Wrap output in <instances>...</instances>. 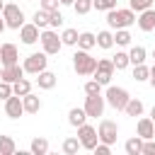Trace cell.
<instances>
[{"mask_svg":"<svg viewBox=\"0 0 155 155\" xmlns=\"http://www.w3.org/2000/svg\"><path fill=\"white\" fill-rule=\"evenodd\" d=\"M78 29H63L61 39H63V46H78Z\"/></svg>","mask_w":155,"mask_h":155,"instance_id":"cell-32","label":"cell"},{"mask_svg":"<svg viewBox=\"0 0 155 155\" xmlns=\"http://www.w3.org/2000/svg\"><path fill=\"white\" fill-rule=\"evenodd\" d=\"M17 145L12 140V136H0V155H15Z\"/></svg>","mask_w":155,"mask_h":155,"instance_id":"cell-28","label":"cell"},{"mask_svg":"<svg viewBox=\"0 0 155 155\" xmlns=\"http://www.w3.org/2000/svg\"><path fill=\"white\" fill-rule=\"evenodd\" d=\"M2 19H5L7 29H17V31H19V27L24 24V12H22V7H19V5H15V2H5Z\"/></svg>","mask_w":155,"mask_h":155,"instance_id":"cell-6","label":"cell"},{"mask_svg":"<svg viewBox=\"0 0 155 155\" xmlns=\"http://www.w3.org/2000/svg\"><path fill=\"white\" fill-rule=\"evenodd\" d=\"M124 114H126V116H133V119H136V116H143V102L136 99V97H131L128 104L124 107Z\"/></svg>","mask_w":155,"mask_h":155,"instance_id":"cell-22","label":"cell"},{"mask_svg":"<svg viewBox=\"0 0 155 155\" xmlns=\"http://www.w3.org/2000/svg\"><path fill=\"white\" fill-rule=\"evenodd\" d=\"M0 63L2 65H15L19 63V51L15 44H2L0 46Z\"/></svg>","mask_w":155,"mask_h":155,"instance_id":"cell-14","label":"cell"},{"mask_svg":"<svg viewBox=\"0 0 155 155\" xmlns=\"http://www.w3.org/2000/svg\"><path fill=\"white\" fill-rule=\"evenodd\" d=\"M92 7H94V5H92V0H75V2H73L75 15H87Z\"/></svg>","mask_w":155,"mask_h":155,"instance_id":"cell-34","label":"cell"},{"mask_svg":"<svg viewBox=\"0 0 155 155\" xmlns=\"http://www.w3.org/2000/svg\"><path fill=\"white\" fill-rule=\"evenodd\" d=\"M31 22H34V24H36L39 29H46V27H48V12L39 7V10L34 12V17H31Z\"/></svg>","mask_w":155,"mask_h":155,"instance_id":"cell-31","label":"cell"},{"mask_svg":"<svg viewBox=\"0 0 155 155\" xmlns=\"http://www.w3.org/2000/svg\"><path fill=\"white\" fill-rule=\"evenodd\" d=\"M94 46H97V36H94L92 31H80V36H78V48L92 51Z\"/></svg>","mask_w":155,"mask_h":155,"instance_id":"cell-18","label":"cell"},{"mask_svg":"<svg viewBox=\"0 0 155 155\" xmlns=\"http://www.w3.org/2000/svg\"><path fill=\"white\" fill-rule=\"evenodd\" d=\"M2 10H5V2H2V0H0V15H2Z\"/></svg>","mask_w":155,"mask_h":155,"instance_id":"cell-47","label":"cell"},{"mask_svg":"<svg viewBox=\"0 0 155 155\" xmlns=\"http://www.w3.org/2000/svg\"><path fill=\"white\" fill-rule=\"evenodd\" d=\"M78 138H80V143H82L85 150H94V145L99 143V133H97V128L90 126L87 121H85L82 126H78Z\"/></svg>","mask_w":155,"mask_h":155,"instance_id":"cell-9","label":"cell"},{"mask_svg":"<svg viewBox=\"0 0 155 155\" xmlns=\"http://www.w3.org/2000/svg\"><path fill=\"white\" fill-rule=\"evenodd\" d=\"M92 153H97V155H111V145H109V143H102V140H99V143L94 145V150H92Z\"/></svg>","mask_w":155,"mask_h":155,"instance_id":"cell-41","label":"cell"},{"mask_svg":"<svg viewBox=\"0 0 155 155\" xmlns=\"http://www.w3.org/2000/svg\"><path fill=\"white\" fill-rule=\"evenodd\" d=\"M153 58H155V48H153Z\"/></svg>","mask_w":155,"mask_h":155,"instance_id":"cell-49","label":"cell"},{"mask_svg":"<svg viewBox=\"0 0 155 155\" xmlns=\"http://www.w3.org/2000/svg\"><path fill=\"white\" fill-rule=\"evenodd\" d=\"M75 0H61V5H73Z\"/></svg>","mask_w":155,"mask_h":155,"instance_id":"cell-45","label":"cell"},{"mask_svg":"<svg viewBox=\"0 0 155 155\" xmlns=\"http://www.w3.org/2000/svg\"><path fill=\"white\" fill-rule=\"evenodd\" d=\"M61 24H63V15H61V10L48 12V27H51V29H58Z\"/></svg>","mask_w":155,"mask_h":155,"instance_id":"cell-36","label":"cell"},{"mask_svg":"<svg viewBox=\"0 0 155 155\" xmlns=\"http://www.w3.org/2000/svg\"><path fill=\"white\" fill-rule=\"evenodd\" d=\"M124 150H126V155H140V153H143V138H140V136L128 138V140L124 143Z\"/></svg>","mask_w":155,"mask_h":155,"instance_id":"cell-21","label":"cell"},{"mask_svg":"<svg viewBox=\"0 0 155 155\" xmlns=\"http://www.w3.org/2000/svg\"><path fill=\"white\" fill-rule=\"evenodd\" d=\"M97 46L99 48H114V31H109V29L97 31Z\"/></svg>","mask_w":155,"mask_h":155,"instance_id":"cell-24","label":"cell"},{"mask_svg":"<svg viewBox=\"0 0 155 155\" xmlns=\"http://www.w3.org/2000/svg\"><path fill=\"white\" fill-rule=\"evenodd\" d=\"M87 119H90V116H87L85 107H73V109L68 111V124H70V126H75V128H78V126H82Z\"/></svg>","mask_w":155,"mask_h":155,"instance_id":"cell-17","label":"cell"},{"mask_svg":"<svg viewBox=\"0 0 155 155\" xmlns=\"http://www.w3.org/2000/svg\"><path fill=\"white\" fill-rule=\"evenodd\" d=\"M5 114H7L10 119H19L22 114H27V111H24V102H22L19 94H10V97L5 99Z\"/></svg>","mask_w":155,"mask_h":155,"instance_id":"cell-12","label":"cell"},{"mask_svg":"<svg viewBox=\"0 0 155 155\" xmlns=\"http://www.w3.org/2000/svg\"><path fill=\"white\" fill-rule=\"evenodd\" d=\"M148 78H150V68H148L145 63L133 65V80H136V82H145Z\"/></svg>","mask_w":155,"mask_h":155,"instance_id":"cell-30","label":"cell"},{"mask_svg":"<svg viewBox=\"0 0 155 155\" xmlns=\"http://www.w3.org/2000/svg\"><path fill=\"white\" fill-rule=\"evenodd\" d=\"M104 99H107V104H109L111 109H116V111H124V107L128 104L131 94H128V90H126V87L109 85V87H107V92H104Z\"/></svg>","mask_w":155,"mask_h":155,"instance_id":"cell-3","label":"cell"},{"mask_svg":"<svg viewBox=\"0 0 155 155\" xmlns=\"http://www.w3.org/2000/svg\"><path fill=\"white\" fill-rule=\"evenodd\" d=\"M82 107H85V111H87V116H90V119H97V116H102V114H104L107 99H104V94H102V92H99V94H87Z\"/></svg>","mask_w":155,"mask_h":155,"instance_id":"cell-7","label":"cell"},{"mask_svg":"<svg viewBox=\"0 0 155 155\" xmlns=\"http://www.w3.org/2000/svg\"><path fill=\"white\" fill-rule=\"evenodd\" d=\"M19 78H24V65L15 63V65H5V68H2V78H0V80H5V82H17Z\"/></svg>","mask_w":155,"mask_h":155,"instance_id":"cell-16","label":"cell"},{"mask_svg":"<svg viewBox=\"0 0 155 155\" xmlns=\"http://www.w3.org/2000/svg\"><path fill=\"white\" fill-rule=\"evenodd\" d=\"M2 68H5V65H2V63H0V78H2Z\"/></svg>","mask_w":155,"mask_h":155,"instance_id":"cell-48","label":"cell"},{"mask_svg":"<svg viewBox=\"0 0 155 155\" xmlns=\"http://www.w3.org/2000/svg\"><path fill=\"white\" fill-rule=\"evenodd\" d=\"M39 41H41V48L48 53V56H56V53H61V48H63V39L58 36V31L56 29H41V36H39Z\"/></svg>","mask_w":155,"mask_h":155,"instance_id":"cell-4","label":"cell"},{"mask_svg":"<svg viewBox=\"0 0 155 155\" xmlns=\"http://www.w3.org/2000/svg\"><path fill=\"white\" fill-rule=\"evenodd\" d=\"M140 155H155V140H143V153Z\"/></svg>","mask_w":155,"mask_h":155,"instance_id":"cell-42","label":"cell"},{"mask_svg":"<svg viewBox=\"0 0 155 155\" xmlns=\"http://www.w3.org/2000/svg\"><path fill=\"white\" fill-rule=\"evenodd\" d=\"M5 29H7V24H5V19H2V17H0V34H2V31H5Z\"/></svg>","mask_w":155,"mask_h":155,"instance_id":"cell-44","label":"cell"},{"mask_svg":"<svg viewBox=\"0 0 155 155\" xmlns=\"http://www.w3.org/2000/svg\"><path fill=\"white\" fill-rule=\"evenodd\" d=\"M136 131L143 140H150V138H155V121L150 116H140L138 124H136Z\"/></svg>","mask_w":155,"mask_h":155,"instance_id":"cell-13","label":"cell"},{"mask_svg":"<svg viewBox=\"0 0 155 155\" xmlns=\"http://www.w3.org/2000/svg\"><path fill=\"white\" fill-rule=\"evenodd\" d=\"M92 5H94L97 10L109 12V10H114V7H116V0H92Z\"/></svg>","mask_w":155,"mask_h":155,"instance_id":"cell-38","label":"cell"},{"mask_svg":"<svg viewBox=\"0 0 155 155\" xmlns=\"http://www.w3.org/2000/svg\"><path fill=\"white\" fill-rule=\"evenodd\" d=\"M128 7L133 12H143V10L153 7V0H128Z\"/></svg>","mask_w":155,"mask_h":155,"instance_id":"cell-35","label":"cell"},{"mask_svg":"<svg viewBox=\"0 0 155 155\" xmlns=\"http://www.w3.org/2000/svg\"><path fill=\"white\" fill-rule=\"evenodd\" d=\"M80 148H82V143H80L78 136H70V138L63 140V153H65V155H78Z\"/></svg>","mask_w":155,"mask_h":155,"instance_id":"cell-26","label":"cell"},{"mask_svg":"<svg viewBox=\"0 0 155 155\" xmlns=\"http://www.w3.org/2000/svg\"><path fill=\"white\" fill-rule=\"evenodd\" d=\"M148 82H150V87L155 90V65L150 68V78H148Z\"/></svg>","mask_w":155,"mask_h":155,"instance_id":"cell-43","label":"cell"},{"mask_svg":"<svg viewBox=\"0 0 155 155\" xmlns=\"http://www.w3.org/2000/svg\"><path fill=\"white\" fill-rule=\"evenodd\" d=\"M36 85H39L41 90H53V87H56V75H53L51 70H41V73L36 75Z\"/></svg>","mask_w":155,"mask_h":155,"instance_id":"cell-19","label":"cell"},{"mask_svg":"<svg viewBox=\"0 0 155 155\" xmlns=\"http://www.w3.org/2000/svg\"><path fill=\"white\" fill-rule=\"evenodd\" d=\"M39 7H41V10H46V12H53V10H58V7H61V0H41V2H39Z\"/></svg>","mask_w":155,"mask_h":155,"instance_id":"cell-40","label":"cell"},{"mask_svg":"<svg viewBox=\"0 0 155 155\" xmlns=\"http://www.w3.org/2000/svg\"><path fill=\"white\" fill-rule=\"evenodd\" d=\"M12 92H15V94H19V97H24V94H29V92H31V82H29L27 78H19L17 82H12Z\"/></svg>","mask_w":155,"mask_h":155,"instance_id":"cell-27","label":"cell"},{"mask_svg":"<svg viewBox=\"0 0 155 155\" xmlns=\"http://www.w3.org/2000/svg\"><path fill=\"white\" fill-rule=\"evenodd\" d=\"M114 44H116V46H128V44H131L128 29H114Z\"/></svg>","mask_w":155,"mask_h":155,"instance_id":"cell-33","label":"cell"},{"mask_svg":"<svg viewBox=\"0 0 155 155\" xmlns=\"http://www.w3.org/2000/svg\"><path fill=\"white\" fill-rule=\"evenodd\" d=\"M39 36H41V29H39L34 22H24V24L19 27V39H22V44L31 46V44L39 41Z\"/></svg>","mask_w":155,"mask_h":155,"instance_id":"cell-11","label":"cell"},{"mask_svg":"<svg viewBox=\"0 0 155 155\" xmlns=\"http://www.w3.org/2000/svg\"><path fill=\"white\" fill-rule=\"evenodd\" d=\"M153 31H155V29H153Z\"/></svg>","mask_w":155,"mask_h":155,"instance_id":"cell-50","label":"cell"},{"mask_svg":"<svg viewBox=\"0 0 155 155\" xmlns=\"http://www.w3.org/2000/svg\"><path fill=\"white\" fill-rule=\"evenodd\" d=\"M10 94H15V92H12V82H5V80H0V99L5 102Z\"/></svg>","mask_w":155,"mask_h":155,"instance_id":"cell-39","label":"cell"},{"mask_svg":"<svg viewBox=\"0 0 155 155\" xmlns=\"http://www.w3.org/2000/svg\"><path fill=\"white\" fill-rule=\"evenodd\" d=\"M150 119H153V121H155V107H153V109H150Z\"/></svg>","mask_w":155,"mask_h":155,"instance_id":"cell-46","label":"cell"},{"mask_svg":"<svg viewBox=\"0 0 155 155\" xmlns=\"http://www.w3.org/2000/svg\"><path fill=\"white\" fill-rule=\"evenodd\" d=\"M24 73H29V75H39L41 70H46V65H48V53L46 51H36V53H29L27 58H24Z\"/></svg>","mask_w":155,"mask_h":155,"instance_id":"cell-5","label":"cell"},{"mask_svg":"<svg viewBox=\"0 0 155 155\" xmlns=\"http://www.w3.org/2000/svg\"><path fill=\"white\" fill-rule=\"evenodd\" d=\"M97 133H99V140H102V143L114 145V143H116V136H119V124L111 121V119H102L99 126H97Z\"/></svg>","mask_w":155,"mask_h":155,"instance_id":"cell-8","label":"cell"},{"mask_svg":"<svg viewBox=\"0 0 155 155\" xmlns=\"http://www.w3.org/2000/svg\"><path fill=\"white\" fill-rule=\"evenodd\" d=\"M114 70H116V68H114V61H111V58H99V61H97V70H94L92 78L99 80L102 85H109L111 78H114Z\"/></svg>","mask_w":155,"mask_h":155,"instance_id":"cell-10","label":"cell"},{"mask_svg":"<svg viewBox=\"0 0 155 155\" xmlns=\"http://www.w3.org/2000/svg\"><path fill=\"white\" fill-rule=\"evenodd\" d=\"M128 58H131V65L145 63V58H148V51H145L143 46H131V51H128Z\"/></svg>","mask_w":155,"mask_h":155,"instance_id":"cell-25","label":"cell"},{"mask_svg":"<svg viewBox=\"0 0 155 155\" xmlns=\"http://www.w3.org/2000/svg\"><path fill=\"white\" fill-rule=\"evenodd\" d=\"M73 68H75V73H78V75L90 78V75H94V70H97V58H92V56H90V51L78 48V51H75V56H73Z\"/></svg>","mask_w":155,"mask_h":155,"instance_id":"cell-2","label":"cell"},{"mask_svg":"<svg viewBox=\"0 0 155 155\" xmlns=\"http://www.w3.org/2000/svg\"><path fill=\"white\" fill-rule=\"evenodd\" d=\"M111 61H114V68L116 70H124V68L131 65V58H128L126 51H116V56H111Z\"/></svg>","mask_w":155,"mask_h":155,"instance_id":"cell-29","label":"cell"},{"mask_svg":"<svg viewBox=\"0 0 155 155\" xmlns=\"http://www.w3.org/2000/svg\"><path fill=\"white\" fill-rule=\"evenodd\" d=\"M29 150H31L34 155H46V153H48V140H46L44 136H36V138H31Z\"/></svg>","mask_w":155,"mask_h":155,"instance_id":"cell-23","label":"cell"},{"mask_svg":"<svg viewBox=\"0 0 155 155\" xmlns=\"http://www.w3.org/2000/svg\"><path fill=\"white\" fill-rule=\"evenodd\" d=\"M136 24L140 27V31H153V29H155V10H153V7H148V10L138 12Z\"/></svg>","mask_w":155,"mask_h":155,"instance_id":"cell-15","label":"cell"},{"mask_svg":"<svg viewBox=\"0 0 155 155\" xmlns=\"http://www.w3.org/2000/svg\"><path fill=\"white\" fill-rule=\"evenodd\" d=\"M99 92H102V82L99 80L92 78V80L85 82V94H99Z\"/></svg>","mask_w":155,"mask_h":155,"instance_id":"cell-37","label":"cell"},{"mask_svg":"<svg viewBox=\"0 0 155 155\" xmlns=\"http://www.w3.org/2000/svg\"><path fill=\"white\" fill-rule=\"evenodd\" d=\"M136 12L131 10V7H124V10H119V7H114V10H109L107 12V27L109 29H128L131 24H136Z\"/></svg>","mask_w":155,"mask_h":155,"instance_id":"cell-1","label":"cell"},{"mask_svg":"<svg viewBox=\"0 0 155 155\" xmlns=\"http://www.w3.org/2000/svg\"><path fill=\"white\" fill-rule=\"evenodd\" d=\"M22 102H24V111H27V114H36V111L41 109V99H39L34 92L24 94V97H22Z\"/></svg>","mask_w":155,"mask_h":155,"instance_id":"cell-20","label":"cell"}]
</instances>
